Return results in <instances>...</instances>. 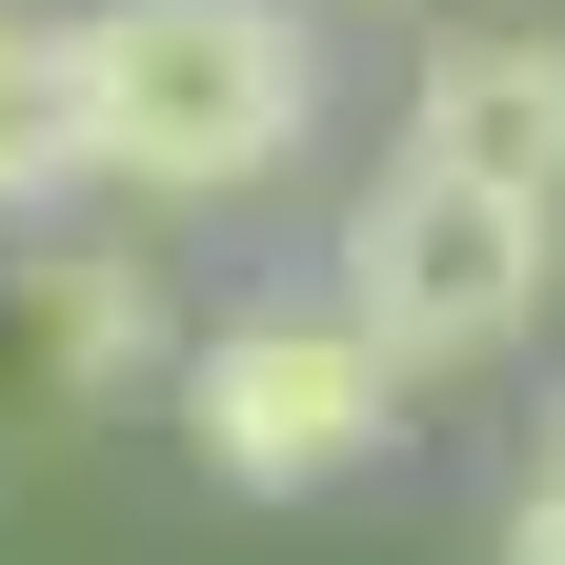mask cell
Returning a JSON list of instances; mask_svg holds the SVG:
<instances>
[{
    "label": "cell",
    "instance_id": "7a4b0ae2",
    "mask_svg": "<svg viewBox=\"0 0 565 565\" xmlns=\"http://www.w3.org/2000/svg\"><path fill=\"white\" fill-rule=\"evenodd\" d=\"M162 404H182V445H202V484H223V505H323V484H364V465L404 445L424 384L343 323V282H263V303L182 323Z\"/></svg>",
    "mask_w": 565,
    "mask_h": 565
},
{
    "label": "cell",
    "instance_id": "8992f818",
    "mask_svg": "<svg viewBox=\"0 0 565 565\" xmlns=\"http://www.w3.org/2000/svg\"><path fill=\"white\" fill-rule=\"evenodd\" d=\"M102 162H82V21H0V223H82Z\"/></svg>",
    "mask_w": 565,
    "mask_h": 565
},
{
    "label": "cell",
    "instance_id": "3957f363",
    "mask_svg": "<svg viewBox=\"0 0 565 565\" xmlns=\"http://www.w3.org/2000/svg\"><path fill=\"white\" fill-rule=\"evenodd\" d=\"M323 282H343V323H364L404 384H484V364H525L545 303H565V202L445 182V162H404V141H384V182L343 202Z\"/></svg>",
    "mask_w": 565,
    "mask_h": 565
},
{
    "label": "cell",
    "instance_id": "5b68a950",
    "mask_svg": "<svg viewBox=\"0 0 565 565\" xmlns=\"http://www.w3.org/2000/svg\"><path fill=\"white\" fill-rule=\"evenodd\" d=\"M21 364L61 404H141V384L182 364V263L141 243V223H41V263H21Z\"/></svg>",
    "mask_w": 565,
    "mask_h": 565
},
{
    "label": "cell",
    "instance_id": "52a82bcc",
    "mask_svg": "<svg viewBox=\"0 0 565 565\" xmlns=\"http://www.w3.org/2000/svg\"><path fill=\"white\" fill-rule=\"evenodd\" d=\"M505 565H565V384H545L525 465H505Z\"/></svg>",
    "mask_w": 565,
    "mask_h": 565
},
{
    "label": "cell",
    "instance_id": "277c9868",
    "mask_svg": "<svg viewBox=\"0 0 565 565\" xmlns=\"http://www.w3.org/2000/svg\"><path fill=\"white\" fill-rule=\"evenodd\" d=\"M404 162L505 182V202H565V41L545 21H424V61H404Z\"/></svg>",
    "mask_w": 565,
    "mask_h": 565
},
{
    "label": "cell",
    "instance_id": "6da1fadb",
    "mask_svg": "<svg viewBox=\"0 0 565 565\" xmlns=\"http://www.w3.org/2000/svg\"><path fill=\"white\" fill-rule=\"evenodd\" d=\"M323 141V21L303 0H82V162L102 202H263Z\"/></svg>",
    "mask_w": 565,
    "mask_h": 565
}]
</instances>
